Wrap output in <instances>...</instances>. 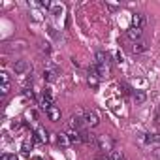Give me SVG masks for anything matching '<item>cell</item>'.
<instances>
[{"mask_svg": "<svg viewBox=\"0 0 160 160\" xmlns=\"http://www.w3.org/2000/svg\"><path fill=\"white\" fill-rule=\"evenodd\" d=\"M96 145H98V149H100L102 152H106V154L109 152V154H111L115 141H113L111 136H106V134H104V136H98V138H96Z\"/></svg>", "mask_w": 160, "mask_h": 160, "instance_id": "cell-1", "label": "cell"}, {"mask_svg": "<svg viewBox=\"0 0 160 160\" xmlns=\"http://www.w3.org/2000/svg\"><path fill=\"white\" fill-rule=\"evenodd\" d=\"M83 122H85L87 126L94 128V126H98V124H100V117H98V113H96V111L89 109V111H85V113H83Z\"/></svg>", "mask_w": 160, "mask_h": 160, "instance_id": "cell-2", "label": "cell"}, {"mask_svg": "<svg viewBox=\"0 0 160 160\" xmlns=\"http://www.w3.org/2000/svg\"><path fill=\"white\" fill-rule=\"evenodd\" d=\"M83 119H81V115H72V119H70V128L72 130H77V132H81V128H83Z\"/></svg>", "mask_w": 160, "mask_h": 160, "instance_id": "cell-3", "label": "cell"}, {"mask_svg": "<svg viewBox=\"0 0 160 160\" xmlns=\"http://www.w3.org/2000/svg\"><path fill=\"white\" fill-rule=\"evenodd\" d=\"M28 62L27 60H17L15 64H13V72H15V75H23L25 72H28Z\"/></svg>", "mask_w": 160, "mask_h": 160, "instance_id": "cell-4", "label": "cell"}, {"mask_svg": "<svg viewBox=\"0 0 160 160\" xmlns=\"http://www.w3.org/2000/svg\"><path fill=\"white\" fill-rule=\"evenodd\" d=\"M108 58H109V57H108L104 51H98V53H96V64H98V66H104V68H108V62H109Z\"/></svg>", "mask_w": 160, "mask_h": 160, "instance_id": "cell-5", "label": "cell"}, {"mask_svg": "<svg viewBox=\"0 0 160 160\" xmlns=\"http://www.w3.org/2000/svg\"><path fill=\"white\" fill-rule=\"evenodd\" d=\"M47 117H49V121H60V109L57 108V106H51V109L47 111Z\"/></svg>", "mask_w": 160, "mask_h": 160, "instance_id": "cell-6", "label": "cell"}, {"mask_svg": "<svg viewBox=\"0 0 160 160\" xmlns=\"http://www.w3.org/2000/svg\"><path fill=\"white\" fill-rule=\"evenodd\" d=\"M81 141L83 143H96V136H92L91 132H87V130H81Z\"/></svg>", "mask_w": 160, "mask_h": 160, "instance_id": "cell-7", "label": "cell"}, {"mask_svg": "<svg viewBox=\"0 0 160 160\" xmlns=\"http://www.w3.org/2000/svg\"><path fill=\"white\" fill-rule=\"evenodd\" d=\"M143 23H145V17H143V13H136V15L132 17V27H136V28H141V27H143Z\"/></svg>", "mask_w": 160, "mask_h": 160, "instance_id": "cell-8", "label": "cell"}, {"mask_svg": "<svg viewBox=\"0 0 160 160\" xmlns=\"http://www.w3.org/2000/svg\"><path fill=\"white\" fill-rule=\"evenodd\" d=\"M141 34H143L141 28H136V27H130V28H128V38H130V40H139Z\"/></svg>", "mask_w": 160, "mask_h": 160, "instance_id": "cell-9", "label": "cell"}, {"mask_svg": "<svg viewBox=\"0 0 160 160\" xmlns=\"http://www.w3.org/2000/svg\"><path fill=\"white\" fill-rule=\"evenodd\" d=\"M68 138H70V143H81V132H77V130H70Z\"/></svg>", "mask_w": 160, "mask_h": 160, "instance_id": "cell-10", "label": "cell"}, {"mask_svg": "<svg viewBox=\"0 0 160 160\" xmlns=\"http://www.w3.org/2000/svg\"><path fill=\"white\" fill-rule=\"evenodd\" d=\"M57 143H58L60 147H68V145H70V138H68V134H58Z\"/></svg>", "mask_w": 160, "mask_h": 160, "instance_id": "cell-11", "label": "cell"}, {"mask_svg": "<svg viewBox=\"0 0 160 160\" xmlns=\"http://www.w3.org/2000/svg\"><path fill=\"white\" fill-rule=\"evenodd\" d=\"M147 100V94L143 92V91H138V92H134V102L136 104H143Z\"/></svg>", "mask_w": 160, "mask_h": 160, "instance_id": "cell-12", "label": "cell"}, {"mask_svg": "<svg viewBox=\"0 0 160 160\" xmlns=\"http://www.w3.org/2000/svg\"><path fill=\"white\" fill-rule=\"evenodd\" d=\"M132 51L134 53H143V51H147V43L145 42H136V45L132 47Z\"/></svg>", "mask_w": 160, "mask_h": 160, "instance_id": "cell-13", "label": "cell"}, {"mask_svg": "<svg viewBox=\"0 0 160 160\" xmlns=\"http://www.w3.org/2000/svg\"><path fill=\"white\" fill-rule=\"evenodd\" d=\"M36 139H38V141H47V139H49V138H47V132H45L42 126L36 130Z\"/></svg>", "mask_w": 160, "mask_h": 160, "instance_id": "cell-14", "label": "cell"}, {"mask_svg": "<svg viewBox=\"0 0 160 160\" xmlns=\"http://www.w3.org/2000/svg\"><path fill=\"white\" fill-rule=\"evenodd\" d=\"M143 136H145L143 139H145L147 143H156V141H160V134H143Z\"/></svg>", "mask_w": 160, "mask_h": 160, "instance_id": "cell-15", "label": "cell"}, {"mask_svg": "<svg viewBox=\"0 0 160 160\" xmlns=\"http://www.w3.org/2000/svg\"><path fill=\"white\" fill-rule=\"evenodd\" d=\"M109 160H126V156L122 154V151H113L109 154Z\"/></svg>", "mask_w": 160, "mask_h": 160, "instance_id": "cell-16", "label": "cell"}, {"mask_svg": "<svg viewBox=\"0 0 160 160\" xmlns=\"http://www.w3.org/2000/svg\"><path fill=\"white\" fill-rule=\"evenodd\" d=\"M43 79H45V81H53V79H55V72L53 70H45L43 72Z\"/></svg>", "mask_w": 160, "mask_h": 160, "instance_id": "cell-17", "label": "cell"}, {"mask_svg": "<svg viewBox=\"0 0 160 160\" xmlns=\"http://www.w3.org/2000/svg\"><path fill=\"white\" fill-rule=\"evenodd\" d=\"M89 85H91L92 89H96V87H98V77H94V75H89Z\"/></svg>", "mask_w": 160, "mask_h": 160, "instance_id": "cell-18", "label": "cell"}, {"mask_svg": "<svg viewBox=\"0 0 160 160\" xmlns=\"http://www.w3.org/2000/svg\"><path fill=\"white\" fill-rule=\"evenodd\" d=\"M8 92H10V83H2V87H0V94L6 96Z\"/></svg>", "mask_w": 160, "mask_h": 160, "instance_id": "cell-19", "label": "cell"}, {"mask_svg": "<svg viewBox=\"0 0 160 160\" xmlns=\"http://www.w3.org/2000/svg\"><path fill=\"white\" fill-rule=\"evenodd\" d=\"M21 149H23V152H28V151L32 149V141H28V139H27V141L23 143V147H21Z\"/></svg>", "mask_w": 160, "mask_h": 160, "instance_id": "cell-20", "label": "cell"}, {"mask_svg": "<svg viewBox=\"0 0 160 160\" xmlns=\"http://www.w3.org/2000/svg\"><path fill=\"white\" fill-rule=\"evenodd\" d=\"M43 98H47V100L53 102V92H51V89H45V91H43Z\"/></svg>", "mask_w": 160, "mask_h": 160, "instance_id": "cell-21", "label": "cell"}, {"mask_svg": "<svg viewBox=\"0 0 160 160\" xmlns=\"http://www.w3.org/2000/svg\"><path fill=\"white\" fill-rule=\"evenodd\" d=\"M0 77H2V83H10V75H8L6 72H2V73H0Z\"/></svg>", "mask_w": 160, "mask_h": 160, "instance_id": "cell-22", "label": "cell"}, {"mask_svg": "<svg viewBox=\"0 0 160 160\" xmlns=\"http://www.w3.org/2000/svg\"><path fill=\"white\" fill-rule=\"evenodd\" d=\"M62 12H64V8H62V6H55V8H53V13H55V15H60Z\"/></svg>", "mask_w": 160, "mask_h": 160, "instance_id": "cell-23", "label": "cell"}, {"mask_svg": "<svg viewBox=\"0 0 160 160\" xmlns=\"http://www.w3.org/2000/svg\"><path fill=\"white\" fill-rule=\"evenodd\" d=\"M40 6H42V8H51V2H49V0H42Z\"/></svg>", "mask_w": 160, "mask_h": 160, "instance_id": "cell-24", "label": "cell"}, {"mask_svg": "<svg viewBox=\"0 0 160 160\" xmlns=\"http://www.w3.org/2000/svg\"><path fill=\"white\" fill-rule=\"evenodd\" d=\"M42 51H43V53H49V51H51L49 43H42Z\"/></svg>", "mask_w": 160, "mask_h": 160, "instance_id": "cell-25", "label": "cell"}, {"mask_svg": "<svg viewBox=\"0 0 160 160\" xmlns=\"http://www.w3.org/2000/svg\"><path fill=\"white\" fill-rule=\"evenodd\" d=\"M2 160H17V158H15L13 154H4V156H2Z\"/></svg>", "mask_w": 160, "mask_h": 160, "instance_id": "cell-26", "label": "cell"}, {"mask_svg": "<svg viewBox=\"0 0 160 160\" xmlns=\"http://www.w3.org/2000/svg\"><path fill=\"white\" fill-rule=\"evenodd\" d=\"M25 96H27V98H30V100H32V98H34V92H32V91H25Z\"/></svg>", "mask_w": 160, "mask_h": 160, "instance_id": "cell-27", "label": "cell"}, {"mask_svg": "<svg viewBox=\"0 0 160 160\" xmlns=\"http://www.w3.org/2000/svg\"><path fill=\"white\" fill-rule=\"evenodd\" d=\"M98 160H109V156H108V154H106V152H102V154H100V156H98Z\"/></svg>", "mask_w": 160, "mask_h": 160, "instance_id": "cell-28", "label": "cell"}, {"mask_svg": "<svg viewBox=\"0 0 160 160\" xmlns=\"http://www.w3.org/2000/svg\"><path fill=\"white\" fill-rule=\"evenodd\" d=\"M108 8H109V10H117L119 6H117V4H108Z\"/></svg>", "mask_w": 160, "mask_h": 160, "instance_id": "cell-29", "label": "cell"}, {"mask_svg": "<svg viewBox=\"0 0 160 160\" xmlns=\"http://www.w3.org/2000/svg\"><path fill=\"white\" fill-rule=\"evenodd\" d=\"M154 122H156V124H158V126H160V113H158V115H156V121H154Z\"/></svg>", "mask_w": 160, "mask_h": 160, "instance_id": "cell-30", "label": "cell"}, {"mask_svg": "<svg viewBox=\"0 0 160 160\" xmlns=\"http://www.w3.org/2000/svg\"><path fill=\"white\" fill-rule=\"evenodd\" d=\"M32 160H42V158H38V156H36V158H32Z\"/></svg>", "mask_w": 160, "mask_h": 160, "instance_id": "cell-31", "label": "cell"}]
</instances>
